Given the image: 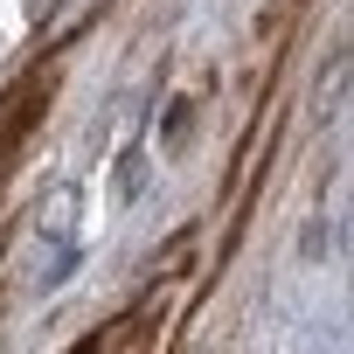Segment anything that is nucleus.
Wrapping results in <instances>:
<instances>
[{
    "instance_id": "obj_1",
    "label": "nucleus",
    "mask_w": 354,
    "mask_h": 354,
    "mask_svg": "<svg viewBox=\"0 0 354 354\" xmlns=\"http://www.w3.org/2000/svg\"><path fill=\"white\" fill-rule=\"evenodd\" d=\"M49 97H56V77L49 70H35V77H21L8 97H0V167H8L21 146H28V132L49 118Z\"/></svg>"
}]
</instances>
